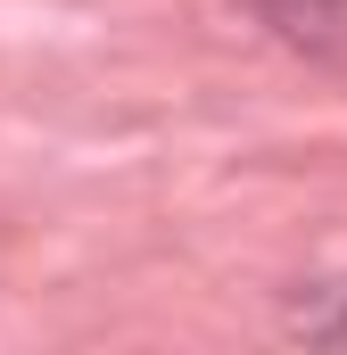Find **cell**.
Wrapping results in <instances>:
<instances>
[{
	"label": "cell",
	"instance_id": "2",
	"mask_svg": "<svg viewBox=\"0 0 347 355\" xmlns=\"http://www.w3.org/2000/svg\"><path fill=\"white\" fill-rule=\"evenodd\" d=\"M281 331L289 339H314V347H347V281H306L281 306Z\"/></svg>",
	"mask_w": 347,
	"mask_h": 355
},
{
	"label": "cell",
	"instance_id": "1",
	"mask_svg": "<svg viewBox=\"0 0 347 355\" xmlns=\"http://www.w3.org/2000/svg\"><path fill=\"white\" fill-rule=\"evenodd\" d=\"M248 8L273 42H289L323 67H347V0H248Z\"/></svg>",
	"mask_w": 347,
	"mask_h": 355
}]
</instances>
